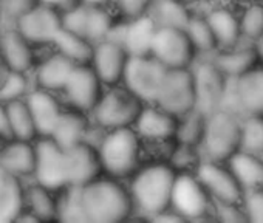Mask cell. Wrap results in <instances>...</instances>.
Wrapping results in <instances>:
<instances>
[{
	"instance_id": "cell-1",
	"label": "cell",
	"mask_w": 263,
	"mask_h": 223,
	"mask_svg": "<svg viewBox=\"0 0 263 223\" xmlns=\"http://www.w3.org/2000/svg\"><path fill=\"white\" fill-rule=\"evenodd\" d=\"M175 178L177 172L167 161H144L128 178L127 184L135 214L152 220L160 212L169 209Z\"/></svg>"
},
{
	"instance_id": "cell-2",
	"label": "cell",
	"mask_w": 263,
	"mask_h": 223,
	"mask_svg": "<svg viewBox=\"0 0 263 223\" xmlns=\"http://www.w3.org/2000/svg\"><path fill=\"white\" fill-rule=\"evenodd\" d=\"M81 198L90 223H119L135 214L128 188L122 184V180L108 175L82 186Z\"/></svg>"
},
{
	"instance_id": "cell-3",
	"label": "cell",
	"mask_w": 263,
	"mask_h": 223,
	"mask_svg": "<svg viewBox=\"0 0 263 223\" xmlns=\"http://www.w3.org/2000/svg\"><path fill=\"white\" fill-rule=\"evenodd\" d=\"M102 172L128 180L144 163V143L134 127L105 131L96 146Z\"/></svg>"
},
{
	"instance_id": "cell-4",
	"label": "cell",
	"mask_w": 263,
	"mask_h": 223,
	"mask_svg": "<svg viewBox=\"0 0 263 223\" xmlns=\"http://www.w3.org/2000/svg\"><path fill=\"white\" fill-rule=\"evenodd\" d=\"M177 124L178 117L172 115L157 102H147L143 105L134 129L143 140L144 149H151L152 160L166 161L175 144Z\"/></svg>"
},
{
	"instance_id": "cell-5",
	"label": "cell",
	"mask_w": 263,
	"mask_h": 223,
	"mask_svg": "<svg viewBox=\"0 0 263 223\" xmlns=\"http://www.w3.org/2000/svg\"><path fill=\"white\" fill-rule=\"evenodd\" d=\"M241 117L229 110L218 108L206 117L204 137L200 146L203 158L226 163L240 151Z\"/></svg>"
},
{
	"instance_id": "cell-6",
	"label": "cell",
	"mask_w": 263,
	"mask_h": 223,
	"mask_svg": "<svg viewBox=\"0 0 263 223\" xmlns=\"http://www.w3.org/2000/svg\"><path fill=\"white\" fill-rule=\"evenodd\" d=\"M143 105L138 96L119 84L104 90L90 115L95 126L102 131L134 127Z\"/></svg>"
},
{
	"instance_id": "cell-7",
	"label": "cell",
	"mask_w": 263,
	"mask_h": 223,
	"mask_svg": "<svg viewBox=\"0 0 263 223\" xmlns=\"http://www.w3.org/2000/svg\"><path fill=\"white\" fill-rule=\"evenodd\" d=\"M171 208L184 220L212 218L214 200L195 172H178L171 198Z\"/></svg>"
},
{
	"instance_id": "cell-8",
	"label": "cell",
	"mask_w": 263,
	"mask_h": 223,
	"mask_svg": "<svg viewBox=\"0 0 263 223\" xmlns=\"http://www.w3.org/2000/svg\"><path fill=\"white\" fill-rule=\"evenodd\" d=\"M167 70L152 54L130 56L121 85L138 96L144 104L155 102Z\"/></svg>"
},
{
	"instance_id": "cell-9",
	"label": "cell",
	"mask_w": 263,
	"mask_h": 223,
	"mask_svg": "<svg viewBox=\"0 0 263 223\" xmlns=\"http://www.w3.org/2000/svg\"><path fill=\"white\" fill-rule=\"evenodd\" d=\"M115 24L116 19L108 7L76 4L62 11V27L84 36L93 45L105 41Z\"/></svg>"
},
{
	"instance_id": "cell-10",
	"label": "cell",
	"mask_w": 263,
	"mask_h": 223,
	"mask_svg": "<svg viewBox=\"0 0 263 223\" xmlns=\"http://www.w3.org/2000/svg\"><path fill=\"white\" fill-rule=\"evenodd\" d=\"M155 102L175 117H181L194 110L197 96L191 67L169 68L163 79Z\"/></svg>"
},
{
	"instance_id": "cell-11",
	"label": "cell",
	"mask_w": 263,
	"mask_h": 223,
	"mask_svg": "<svg viewBox=\"0 0 263 223\" xmlns=\"http://www.w3.org/2000/svg\"><path fill=\"white\" fill-rule=\"evenodd\" d=\"M195 82V108L209 115L221 107L228 78L208 58H197L191 65Z\"/></svg>"
},
{
	"instance_id": "cell-12",
	"label": "cell",
	"mask_w": 263,
	"mask_h": 223,
	"mask_svg": "<svg viewBox=\"0 0 263 223\" xmlns=\"http://www.w3.org/2000/svg\"><path fill=\"white\" fill-rule=\"evenodd\" d=\"M151 54L166 68H186L197 59L195 50L183 28L158 27L154 36Z\"/></svg>"
},
{
	"instance_id": "cell-13",
	"label": "cell",
	"mask_w": 263,
	"mask_h": 223,
	"mask_svg": "<svg viewBox=\"0 0 263 223\" xmlns=\"http://www.w3.org/2000/svg\"><path fill=\"white\" fill-rule=\"evenodd\" d=\"M194 172L214 203H241L245 191L228 163L203 158Z\"/></svg>"
},
{
	"instance_id": "cell-14",
	"label": "cell",
	"mask_w": 263,
	"mask_h": 223,
	"mask_svg": "<svg viewBox=\"0 0 263 223\" xmlns=\"http://www.w3.org/2000/svg\"><path fill=\"white\" fill-rule=\"evenodd\" d=\"M34 177L39 184L51 191L68 188L65 149L50 137H42L36 144Z\"/></svg>"
},
{
	"instance_id": "cell-15",
	"label": "cell",
	"mask_w": 263,
	"mask_h": 223,
	"mask_svg": "<svg viewBox=\"0 0 263 223\" xmlns=\"http://www.w3.org/2000/svg\"><path fill=\"white\" fill-rule=\"evenodd\" d=\"M157 28L158 25L151 14L135 19H121L116 21L107 39L122 45L130 56L151 54Z\"/></svg>"
},
{
	"instance_id": "cell-16",
	"label": "cell",
	"mask_w": 263,
	"mask_h": 223,
	"mask_svg": "<svg viewBox=\"0 0 263 223\" xmlns=\"http://www.w3.org/2000/svg\"><path fill=\"white\" fill-rule=\"evenodd\" d=\"M104 87L105 85L90 64H78L62 91L73 108L81 110L84 114H91L105 90Z\"/></svg>"
},
{
	"instance_id": "cell-17",
	"label": "cell",
	"mask_w": 263,
	"mask_h": 223,
	"mask_svg": "<svg viewBox=\"0 0 263 223\" xmlns=\"http://www.w3.org/2000/svg\"><path fill=\"white\" fill-rule=\"evenodd\" d=\"M58 11L39 4L17 19V30L33 44H53L62 28V14Z\"/></svg>"
},
{
	"instance_id": "cell-18",
	"label": "cell",
	"mask_w": 263,
	"mask_h": 223,
	"mask_svg": "<svg viewBox=\"0 0 263 223\" xmlns=\"http://www.w3.org/2000/svg\"><path fill=\"white\" fill-rule=\"evenodd\" d=\"M128 59L130 54L122 45L105 39L95 45L90 65L105 87H113L122 82Z\"/></svg>"
},
{
	"instance_id": "cell-19",
	"label": "cell",
	"mask_w": 263,
	"mask_h": 223,
	"mask_svg": "<svg viewBox=\"0 0 263 223\" xmlns=\"http://www.w3.org/2000/svg\"><path fill=\"white\" fill-rule=\"evenodd\" d=\"M68 186H85L102 172L96 146L84 141L70 149H65Z\"/></svg>"
},
{
	"instance_id": "cell-20",
	"label": "cell",
	"mask_w": 263,
	"mask_h": 223,
	"mask_svg": "<svg viewBox=\"0 0 263 223\" xmlns=\"http://www.w3.org/2000/svg\"><path fill=\"white\" fill-rule=\"evenodd\" d=\"M203 16L215 36L218 50L232 48L243 41L238 10H235L234 7H229L226 4L211 5L203 13Z\"/></svg>"
},
{
	"instance_id": "cell-21",
	"label": "cell",
	"mask_w": 263,
	"mask_h": 223,
	"mask_svg": "<svg viewBox=\"0 0 263 223\" xmlns=\"http://www.w3.org/2000/svg\"><path fill=\"white\" fill-rule=\"evenodd\" d=\"M234 81L243 117L263 115V64H257Z\"/></svg>"
},
{
	"instance_id": "cell-22",
	"label": "cell",
	"mask_w": 263,
	"mask_h": 223,
	"mask_svg": "<svg viewBox=\"0 0 263 223\" xmlns=\"http://www.w3.org/2000/svg\"><path fill=\"white\" fill-rule=\"evenodd\" d=\"M208 59H211L226 78H238L258 64L254 44L246 41H241L232 48L217 50Z\"/></svg>"
},
{
	"instance_id": "cell-23",
	"label": "cell",
	"mask_w": 263,
	"mask_h": 223,
	"mask_svg": "<svg viewBox=\"0 0 263 223\" xmlns=\"http://www.w3.org/2000/svg\"><path fill=\"white\" fill-rule=\"evenodd\" d=\"M27 104L31 112V117L41 137H50L59 115L62 114V108L58 99L50 93V90L41 88L34 90L27 96Z\"/></svg>"
},
{
	"instance_id": "cell-24",
	"label": "cell",
	"mask_w": 263,
	"mask_h": 223,
	"mask_svg": "<svg viewBox=\"0 0 263 223\" xmlns=\"http://www.w3.org/2000/svg\"><path fill=\"white\" fill-rule=\"evenodd\" d=\"M88 132L90 124L85 118V114L71 107V110H62L50 138H53L62 149H70L87 141Z\"/></svg>"
},
{
	"instance_id": "cell-25",
	"label": "cell",
	"mask_w": 263,
	"mask_h": 223,
	"mask_svg": "<svg viewBox=\"0 0 263 223\" xmlns=\"http://www.w3.org/2000/svg\"><path fill=\"white\" fill-rule=\"evenodd\" d=\"M24 200L19 177L0 164V223L17 220L22 214Z\"/></svg>"
},
{
	"instance_id": "cell-26",
	"label": "cell",
	"mask_w": 263,
	"mask_h": 223,
	"mask_svg": "<svg viewBox=\"0 0 263 223\" xmlns=\"http://www.w3.org/2000/svg\"><path fill=\"white\" fill-rule=\"evenodd\" d=\"M0 53L11 71L25 73L33 65L30 41L19 30H10L0 36Z\"/></svg>"
},
{
	"instance_id": "cell-27",
	"label": "cell",
	"mask_w": 263,
	"mask_h": 223,
	"mask_svg": "<svg viewBox=\"0 0 263 223\" xmlns=\"http://www.w3.org/2000/svg\"><path fill=\"white\" fill-rule=\"evenodd\" d=\"M226 163L243 191L263 188V157L240 149Z\"/></svg>"
},
{
	"instance_id": "cell-28",
	"label": "cell",
	"mask_w": 263,
	"mask_h": 223,
	"mask_svg": "<svg viewBox=\"0 0 263 223\" xmlns=\"http://www.w3.org/2000/svg\"><path fill=\"white\" fill-rule=\"evenodd\" d=\"M0 164L17 177L34 174L36 146H31L30 141L14 140L0 154Z\"/></svg>"
},
{
	"instance_id": "cell-29",
	"label": "cell",
	"mask_w": 263,
	"mask_h": 223,
	"mask_svg": "<svg viewBox=\"0 0 263 223\" xmlns=\"http://www.w3.org/2000/svg\"><path fill=\"white\" fill-rule=\"evenodd\" d=\"M78 64L61 54L59 51L48 59H45L39 70H37V82L42 88L56 91V90H64L73 68Z\"/></svg>"
},
{
	"instance_id": "cell-30",
	"label": "cell",
	"mask_w": 263,
	"mask_h": 223,
	"mask_svg": "<svg viewBox=\"0 0 263 223\" xmlns=\"http://www.w3.org/2000/svg\"><path fill=\"white\" fill-rule=\"evenodd\" d=\"M149 14L158 27L184 30L194 13L184 0H155Z\"/></svg>"
},
{
	"instance_id": "cell-31",
	"label": "cell",
	"mask_w": 263,
	"mask_h": 223,
	"mask_svg": "<svg viewBox=\"0 0 263 223\" xmlns=\"http://www.w3.org/2000/svg\"><path fill=\"white\" fill-rule=\"evenodd\" d=\"M53 45L61 54H64L74 64H90L95 48V45L88 39L70 30H65L64 27L56 34Z\"/></svg>"
},
{
	"instance_id": "cell-32",
	"label": "cell",
	"mask_w": 263,
	"mask_h": 223,
	"mask_svg": "<svg viewBox=\"0 0 263 223\" xmlns=\"http://www.w3.org/2000/svg\"><path fill=\"white\" fill-rule=\"evenodd\" d=\"M184 31L195 50L197 58H211L218 50L215 36L203 14L194 13Z\"/></svg>"
},
{
	"instance_id": "cell-33",
	"label": "cell",
	"mask_w": 263,
	"mask_h": 223,
	"mask_svg": "<svg viewBox=\"0 0 263 223\" xmlns=\"http://www.w3.org/2000/svg\"><path fill=\"white\" fill-rule=\"evenodd\" d=\"M206 117L208 115H204L203 112L197 108L178 117L175 141L181 144L200 147L203 137H204V129H206Z\"/></svg>"
},
{
	"instance_id": "cell-34",
	"label": "cell",
	"mask_w": 263,
	"mask_h": 223,
	"mask_svg": "<svg viewBox=\"0 0 263 223\" xmlns=\"http://www.w3.org/2000/svg\"><path fill=\"white\" fill-rule=\"evenodd\" d=\"M238 16L243 41L255 44L263 38V0H246L238 8Z\"/></svg>"
},
{
	"instance_id": "cell-35",
	"label": "cell",
	"mask_w": 263,
	"mask_h": 223,
	"mask_svg": "<svg viewBox=\"0 0 263 223\" xmlns=\"http://www.w3.org/2000/svg\"><path fill=\"white\" fill-rule=\"evenodd\" d=\"M7 110H8V117H10L14 140L30 141L37 135V131H36V126H34V121H33L27 101L16 99V101L7 102Z\"/></svg>"
},
{
	"instance_id": "cell-36",
	"label": "cell",
	"mask_w": 263,
	"mask_h": 223,
	"mask_svg": "<svg viewBox=\"0 0 263 223\" xmlns=\"http://www.w3.org/2000/svg\"><path fill=\"white\" fill-rule=\"evenodd\" d=\"M25 198L30 212H33L39 220H51L58 217V203L51 197V189L37 183L28 188Z\"/></svg>"
},
{
	"instance_id": "cell-37",
	"label": "cell",
	"mask_w": 263,
	"mask_h": 223,
	"mask_svg": "<svg viewBox=\"0 0 263 223\" xmlns=\"http://www.w3.org/2000/svg\"><path fill=\"white\" fill-rule=\"evenodd\" d=\"M240 149L263 157V115H246L241 118Z\"/></svg>"
},
{
	"instance_id": "cell-38",
	"label": "cell",
	"mask_w": 263,
	"mask_h": 223,
	"mask_svg": "<svg viewBox=\"0 0 263 223\" xmlns=\"http://www.w3.org/2000/svg\"><path fill=\"white\" fill-rule=\"evenodd\" d=\"M203 160L200 147L181 144L177 143L172 146L166 161L174 168V171L178 172H194L198 166V163Z\"/></svg>"
},
{
	"instance_id": "cell-39",
	"label": "cell",
	"mask_w": 263,
	"mask_h": 223,
	"mask_svg": "<svg viewBox=\"0 0 263 223\" xmlns=\"http://www.w3.org/2000/svg\"><path fill=\"white\" fill-rule=\"evenodd\" d=\"M58 218L65 221H87L79 186L65 188V194L58 203Z\"/></svg>"
},
{
	"instance_id": "cell-40",
	"label": "cell",
	"mask_w": 263,
	"mask_h": 223,
	"mask_svg": "<svg viewBox=\"0 0 263 223\" xmlns=\"http://www.w3.org/2000/svg\"><path fill=\"white\" fill-rule=\"evenodd\" d=\"M27 90V79L21 71H11L0 85V102H11L21 99Z\"/></svg>"
},
{
	"instance_id": "cell-41",
	"label": "cell",
	"mask_w": 263,
	"mask_h": 223,
	"mask_svg": "<svg viewBox=\"0 0 263 223\" xmlns=\"http://www.w3.org/2000/svg\"><path fill=\"white\" fill-rule=\"evenodd\" d=\"M241 208L248 221L263 223V188L245 191L241 198Z\"/></svg>"
},
{
	"instance_id": "cell-42",
	"label": "cell",
	"mask_w": 263,
	"mask_h": 223,
	"mask_svg": "<svg viewBox=\"0 0 263 223\" xmlns=\"http://www.w3.org/2000/svg\"><path fill=\"white\" fill-rule=\"evenodd\" d=\"M155 0H113V7L121 19H135L149 14Z\"/></svg>"
},
{
	"instance_id": "cell-43",
	"label": "cell",
	"mask_w": 263,
	"mask_h": 223,
	"mask_svg": "<svg viewBox=\"0 0 263 223\" xmlns=\"http://www.w3.org/2000/svg\"><path fill=\"white\" fill-rule=\"evenodd\" d=\"M212 218H217L220 221H231V223L248 221L241 203H214Z\"/></svg>"
},
{
	"instance_id": "cell-44",
	"label": "cell",
	"mask_w": 263,
	"mask_h": 223,
	"mask_svg": "<svg viewBox=\"0 0 263 223\" xmlns=\"http://www.w3.org/2000/svg\"><path fill=\"white\" fill-rule=\"evenodd\" d=\"M37 4V0H0V10L11 17L19 19L22 14H25Z\"/></svg>"
},
{
	"instance_id": "cell-45",
	"label": "cell",
	"mask_w": 263,
	"mask_h": 223,
	"mask_svg": "<svg viewBox=\"0 0 263 223\" xmlns=\"http://www.w3.org/2000/svg\"><path fill=\"white\" fill-rule=\"evenodd\" d=\"M0 138H13L11 123L5 102H0Z\"/></svg>"
},
{
	"instance_id": "cell-46",
	"label": "cell",
	"mask_w": 263,
	"mask_h": 223,
	"mask_svg": "<svg viewBox=\"0 0 263 223\" xmlns=\"http://www.w3.org/2000/svg\"><path fill=\"white\" fill-rule=\"evenodd\" d=\"M37 2L42 5L56 8V10H61V11H65L71 7H74L76 4H79V0H37Z\"/></svg>"
},
{
	"instance_id": "cell-47",
	"label": "cell",
	"mask_w": 263,
	"mask_h": 223,
	"mask_svg": "<svg viewBox=\"0 0 263 223\" xmlns=\"http://www.w3.org/2000/svg\"><path fill=\"white\" fill-rule=\"evenodd\" d=\"M152 220H154V221H186V220H184L175 209H172V208H169V209L160 212V214L155 215Z\"/></svg>"
},
{
	"instance_id": "cell-48",
	"label": "cell",
	"mask_w": 263,
	"mask_h": 223,
	"mask_svg": "<svg viewBox=\"0 0 263 223\" xmlns=\"http://www.w3.org/2000/svg\"><path fill=\"white\" fill-rule=\"evenodd\" d=\"M79 4L96 5V7H110V5H113V0H79Z\"/></svg>"
},
{
	"instance_id": "cell-49",
	"label": "cell",
	"mask_w": 263,
	"mask_h": 223,
	"mask_svg": "<svg viewBox=\"0 0 263 223\" xmlns=\"http://www.w3.org/2000/svg\"><path fill=\"white\" fill-rule=\"evenodd\" d=\"M254 47H255V53H257V58H258V64H263V38L258 39L254 44Z\"/></svg>"
}]
</instances>
